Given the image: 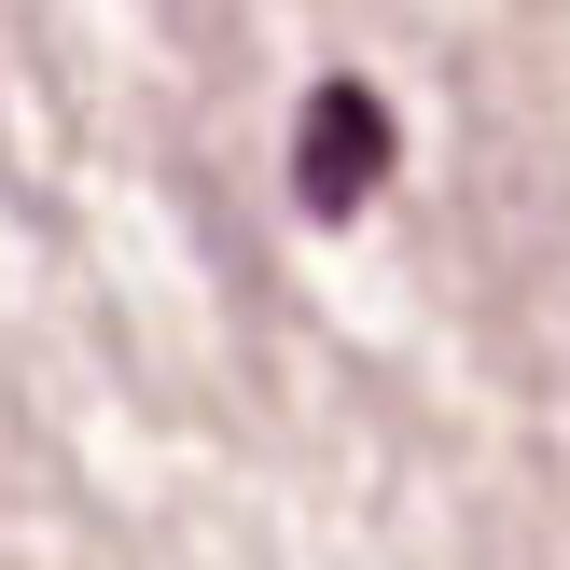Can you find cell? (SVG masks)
I'll use <instances>...</instances> for the list:
<instances>
[{"mask_svg":"<svg viewBox=\"0 0 570 570\" xmlns=\"http://www.w3.org/2000/svg\"><path fill=\"white\" fill-rule=\"evenodd\" d=\"M376 181H390V111H376V83H321L306 126H293V195H306V209H362Z\"/></svg>","mask_w":570,"mask_h":570,"instance_id":"6da1fadb","label":"cell"}]
</instances>
